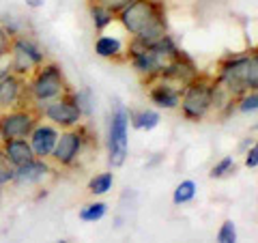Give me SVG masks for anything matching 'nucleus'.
Wrapping results in <instances>:
<instances>
[{
    "instance_id": "f257e3e1",
    "label": "nucleus",
    "mask_w": 258,
    "mask_h": 243,
    "mask_svg": "<svg viewBox=\"0 0 258 243\" xmlns=\"http://www.w3.org/2000/svg\"><path fill=\"white\" fill-rule=\"evenodd\" d=\"M116 24L132 39H140L149 45L168 35L166 7L161 0H134L116 13Z\"/></svg>"
},
{
    "instance_id": "f03ea898",
    "label": "nucleus",
    "mask_w": 258,
    "mask_h": 243,
    "mask_svg": "<svg viewBox=\"0 0 258 243\" xmlns=\"http://www.w3.org/2000/svg\"><path fill=\"white\" fill-rule=\"evenodd\" d=\"M213 80L232 99L247 91H258V54L254 50L226 54L217 63Z\"/></svg>"
},
{
    "instance_id": "7ed1b4c3",
    "label": "nucleus",
    "mask_w": 258,
    "mask_h": 243,
    "mask_svg": "<svg viewBox=\"0 0 258 243\" xmlns=\"http://www.w3.org/2000/svg\"><path fill=\"white\" fill-rule=\"evenodd\" d=\"M26 91H28L30 108H35L39 112L45 103L67 95L71 91V86L67 82V78H64V71L60 65L56 60H45L35 74L26 78Z\"/></svg>"
},
{
    "instance_id": "20e7f679",
    "label": "nucleus",
    "mask_w": 258,
    "mask_h": 243,
    "mask_svg": "<svg viewBox=\"0 0 258 243\" xmlns=\"http://www.w3.org/2000/svg\"><path fill=\"white\" fill-rule=\"evenodd\" d=\"M213 95H215V82L213 76L198 74L196 78L181 88V101L179 110L181 116L189 123H200L213 112Z\"/></svg>"
},
{
    "instance_id": "39448f33",
    "label": "nucleus",
    "mask_w": 258,
    "mask_h": 243,
    "mask_svg": "<svg viewBox=\"0 0 258 243\" xmlns=\"http://www.w3.org/2000/svg\"><path fill=\"white\" fill-rule=\"evenodd\" d=\"M108 164L110 168H123L129 157V110L118 99L112 103L108 116Z\"/></svg>"
},
{
    "instance_id": "423d86ee",
    "label": "nucleus",
    "mask_w": 258,
    "mask_h": 243,
    "mask_svg": "<svg viewBox=\"0 0 258 243\" xmlns=\"http://www.w3.org/2000/svg\"><path fill=\"white\" fill-rule=\"evenodd\" d=\"M11 71L20 78H30L47 60V54L30 35H20L11 39L9 47Z\"/></svg>"
},
{
    "instance_id": "0eeeda50",
    "label": "nucleus",
    "mask_w": 258,
    "mask_h": 243,
    "mask_svg": "<svg viewBox=\"0 0 258 243\" xmlns=\"http://www.w3.org/2000/svg\"><path fill=\"white\" fill-rule=\"evenodd\" d=\"M88 140H91V134H88V127L82 123L74 129H62L58 140H56V147L52 151V166L56 168H74L82 153L86 149Z\"/></svg>"
},
{
    "instance_id": "6e6552de",
    "label": "nucleus",
    "mask_w": 258,
    "mask_h": 243,
    "mask_svg": "<svg viewBox=\"0 0 258 243\" xmlns=\"http://www.w3.org/2000/svg\"><path fill=\"white\" fill-rule=\"evenodd\" d=\"M39 112L35 108H13L0 112V142L28 138L32 127L39 123Z\"/></svg>"
},
{
    "instance_id": "1a4fd4ad",
    "label": "nucleus",
    "mask_w": 258,
    "mask_h": 243,
    "mask_svg": "<svg viewBox=\"0 0 258 243\" xmlns=\"http://www.w3.org/2000/svg\"><path fill=\"white\" fill-rule=\"evenodd\" d=\"M39 116L47 120L50 125L58 127L60 132L62 129H74L78 125H82V120H84V116L80 114V110L76 106V101L71 99V91L67 95L58 97V99L45 103V106L39 110Z\"/></svg>"
},
{
    "instance_id": "9d476101",
    "label": "nucleus",
    "mask_w": 258,
    "mask_h": 243,
    "mask_svg": "<svg viewBox=\"0 0 258 243\" xmlns=\"http://www.w3.org/2000/svg\"><path fill=\"white\" fill-rule=\"evenodd\" d=\"M54 174V166L50 159H30L24 166L15 168V176H13V185L18 188H35V185H43L47 179H52Z\"/></svg>"
},
{
    "instance_id": "9b49d317",
    "label": "nucleus",
    "mask_w": 258,
    "mask_h": 243,
    "mask_svg": "<svg viewBox=\"0 0 258 243\" xmlns=\"http://www.w3.org/2000/svg\"><path fill=\"white\" fill-rule=\"evenodd\" d=\"M147 95L149 101L153 103L155 110H179V101H181V86L170 82V80L157 78L153 82L147 84Z\"/></svg>"
},
{
    "instance_id": "f8f14e48",
    "label": "nucleus",
    "mask_w": 258,
    "mask_h": 243,
    "mask_svg": "<svg viewBox=\"0 0 258 243\" xmlns=\"http://www.w3.org/2000/svg\"><path fill=\"white\" fill-rule=\"evenodd\" d=\"M60 136V129L50 125L47 120L39 118V123L32 127V132L28 136V144L32 153H35V157L39 159H50L52 157V151L56 147V140H58Z\"/></svg>"
},
{
    "instance_id": "ddd939ff",
    "label": "nucleus",
    "mask_w": 258,
    "mask_h": 243,
    "mask_svg": "<svg viewBox=\"0 0 258 243\" xmlns=\"http://www.w3.org/2000/svg\"><path fill=\"white\" fill-rule=\"evenodd\" d=\"M28 91H26V78H20L11 74L0 82V112L13 110V108H28Z\"/></svg>"
},
{
    "instance_id": "4468645a",
    "label": "nucleus",
    "mask_w": 258,
    "mask_h": 243,
    "mask_svg": "<svg viewBox=\"0 0 258 243\" xmlns=\"http://www.w3.org/2000/svg\"><path fill=\"white\" fill-rule=\"evenodd\" d=\"M198 74H200V71H198L196 60H194L187 52H183V50H181V52L170 60V65H168V67L161 71V76H159V78L170 80V82L179 84V86L183 88L187 82H191V80L196 78Z\"/></svg>"
},
{
    "instance_id": "2eb2a0df",
    "label": "nucleus",
    "mask_w": 258,
    "mask_h": 243,
    "mask_svg": "<svg viewBox=\"0 0 258 243\" xmlns=\"http://www.w3.org/2000/svg\"><path fill=\"white\" fill-rule=\"evenodd\" d=\"M95 54L106 60H123L125 58V41L116 35H108V32H99L95 39Z\"/></svg>"
},
{
    "instance_id": "dca6fc26",
    "label": "nucleus",
    "mask_w": 258,
    "mask_h": 243,
    "mask_svg": "<svg viewBox=\"0 0 258 243\" xmlns=\"http://www.w3.org/2000/svg\"><path fill=\"white\" fill-rule=\"evenodd\" d=\"M0 149H3L5 157L9 159V164L13 168H20L26 164V161L35 159V153H32L30 144H28V138H15V140L0 142Z\"/></svg>"
},
{
    "instance_id": "f3484780",
    "label": "nucleus",
    "mask_w": 258,
    "mask_h": 243,
    "mask_svg": "<svg viewBox=\"0 0 258 243\" xmlns=\"http://www.w3.org/2000/svg\"><path fill=\"white\" fill-rule=\"evenodd\" d=\"M161 123V114L155 108H142V110H129V125L142 132H153Z\"/></svg>"
},
{
    "instance_id": "a211bd4d",
    "label": "nucleus",
    "mask_w": 258,
    "mask_h": 243,
    "mask_svg": "<svg viewBox=\"0 0 258 243\" xmlns=\"http://www.w3.org/2000/svg\"><path fill=\"white\" fill-rule=\"evenodd\" d=\"M88 15H91V22H93V28L97 32H106L112 24H116V13H112L106 7L91 3L88 5Z\"/></svg>"
},
{
    "instance_id": "6ab92c4d",
    "label": "nucleus",
    "mask_w": 258,
    "mask_h": 243,
    "mask_svg": "<svg viewBox=\"0 0 258 243\" xmlns=\"http://www.w3.org/2000/svg\"><path fill=\"white\" fill-rule=\"evenodd\" d=\"M108 215V205L103 200H93V202H86V205L80 207L78 217L82 220L84 224H95V222H101L103 217Z\"/></svg>"
},
{
    "instance_id": "aec40b11",
    "label": "nucleus",
    "mask_w": 258,
    "mask_h": 243,
    "mask_svg": "<svg viewBox=\"0 0 258 243\" xmlns=\"http://www.w3.org/2000/svg\"><path fill=\"white\" fill-rule=\"evenodd\" d=\"M112 188H114V172H99V174H95V176H91V181H88V185H86L88 194L95 196V198L106 196V194L112 192Z\"/></svg>"
},
{
    "instance_id": "412c9836",
    "label": "nucleus",
    "mask_w": 258,
    "mask_h": 243,
    "mask_svg": "<svg viewBox=\"0 0 258 243\" xmlns=\"http://www.w3.org/2000/svg\"><path fill=\"white\" fill-rule=\"evenodd\" d=\"M71 99L76 101L80 114L84 118H91L95 114V93L88 86H82L78 91H71Z\"/></svg>"
},
{
    "instance_id": "4be33fe9",
    "label": "nucleus",
    "mask_w": 258,
    "mask_h": 243,
    "mask_svg": "<svg viewBox=\"0 0 258 243\" xmlns=\"http://www.w3.org/2000/svg\"><path fill=\"white\" fill-rule=\"evenodd\" d=\"M235 172H237V159H235V155H224L222 159H217L215 164L211 166V170H209V179L222 181V179H228V176H232Z\"/></svg>"
},
{
    "instance_id": "5701e85b",
    "label": "nucleus",
    "mask_w": 258,
    "mask_h": 243,
    "mask_svg": "<svg viewBox=\"0 0 258 243\" xmlns=\"http://www.w3.org/2000/svg\"><path fill=\"white\" fill-rule=\"evenodd\" d=\"M196 194H198V185H196V181L183 179V181L174 188V192H172V205H174V207L189 205V202L196 198Z\"/></svg>"
},
{
    "instance_id": "b1692460",
    "label": "nucleus",
    "mask_w": 258,
    "mask_h": 243,
    "mask_svg": "<svg viewBox=\"0 0 258 243\" xmlns=\"http://www.w3.org/2000/svg\"><path fill=\"white\" fill-rule=\"evenodd\" d=\"M235 110L241 114H256L258 112V91H247L235 99Z\"/></svg>"
},
{
    "instance_id": "393cba45",
    "label": "nucleus",
    "mask_w": 258,
    "mask_h": 243,
    "mask_svg": "<svg viewBox=\"0 0 258 243\" xmlns=\"http://www.w3.org/2000/svg\"><path fill=\"white\" fill-rule=\"evenodd\" d=\"M237 241H239L237 224L232 220H224L220 224V230L215 234V243H237Z\"/></svg>"
},
{
    "instance_id": "a878e982",
    "label": "nucleus",
    "mask_w": 258,
    "mask_h": 243,
    "mask_svg": "<svg viewBox=\"0 0 258 243\" xmlns=\"http://www.w3.org/2000/svg\"><path fill=\"white\" fill-rule=\"evenodd\" d=\"M13 176H15V168L9 164V159L5 157L3 149H0V185H13Z\"/></svg>"
},
{
    "instance_id": "bb28decb",
    "label": "nucleus",
    "mask_w": 258,
    "mask_h": 243,
    "mask_svg": "<svg viewBox=\"0 0 258 243\" xmlns=\"http://www.w3.org/2000/svg\"><path fill=\"white\" fill-rule=\"evenodd\" d=\"M243 164H245L247 170H256L258 168V147H256V142L249 144V147L243 151Z\"/></svg>"
},
{
    "instance_id": "cd10ccee",
    "label": "nucleus",
    "mask_w": 258,
    "mask_h": 243,
    "mask_svg": "<svg viewBox=\"0 0 258 243\" xmlns=\"http://www.w3.org/2000/svg\"><path fill=\"white\" fill-rule=\"evenodd\" d=\"M5 26V30L9 32L11 37H20V35H26V32H24V24L18 20V18H7V20H3L0 22Z\"/></svg>"
},
{
    "instance_id": "c85d7f7f",
    "label": "nucleus",
    "mask_w": 258,
    "mask_h": 243,
    "mask_svg": "<svg viewBox=\"0 0 258 243\" xmlns=\"http://www.w3.org/2000/svg\"><path fill=\"white\" fill-rule=\"evenodd\" d=\"M91 3L106 7V9H110L112 13H118V11H123L129 3H134V0H91Z\"/></svg>"
},
{
    "instance_id": "c756f323",
    "label": "nucleus",
    "mask_w": 258,
    "mask_h": 243,
    "mask_svg": "<svg viewBox=\"0 0 258 243\" xmlns=\"http://www.w3.org/2000/svg\"><path fill=\"white\" fill-rule=\"evenodd\" d=\"M11 35L5 30V26L0 24V56H9V47H11Z\"/></svg>"
},
{
    "instance_id": "7c9ffc66",
    "label": "nucleus",
    "mask_w": 258,
    "mask_h": 243,
    "mask_svg": "<svg viewBox=\"0 0 258 243\" xmlns=\"http://www.w3.org/2000/svg\"><path fill=\"white\" fill-rule=\"evenodd\" d=\"M13 74L11 71V60L9 56H0V82H3L5 78H9Z\"/></svg>"
},
{
    "instance_id": "2f4dec72",
    "label": "nucleus",
    "mask_w": 258,
    "mask_h": 243,
    "mask_svg": "<svg viewBox=\"0 0 258 243\" xmlns=\"http://www.w3.org/2000/svg\"><path fill=\"white\" fill-rule=\"evenodd\" d=\"M24 3H26L28 9H32V11H39V9H43L45 0H24Z\"/></svg>"
},
{
    "instance_id": "473e14b6",
    "label": "nucleus",
    "mask_w": 258,
    "mask_h": 243,
    "mask_svg": "<svg viewBox=\"0 0 258 243\" xmlns=\"http://www.w3.org/2000/svg\"><path fill=\"white\" fill-rule=\"evenodd\" d=\"M161 159H164V155H161V153H153V157L147 161V168H151V166H157Z\"/></svg>"
},
{
    "instance_id": "72a5a7b5",
    "label": "nucleus",
    "mask_w": 258,
    "mask_h": 243,
    "mask_svg": "<svg viewBox=\"0 0 258 243\" xmlns=\"http://www.w3.org/2000/svg\"><path fill=\"white\" fill-rule=\"evenodd\" d=\"M47 194H50V192H47L45 188H41V192H39V194H37V196H35V198H37V200H41V198H45V196H47Z\"/></svg>"
},
{
    "instance_id": "f704fd0d",
    "label": "nucleus",
    "mask_w": 258,
    "mask_h": 243,
    "mask_svg": "<svg viewBox=\"0 0 258 243\" xmlns=\"http://www.w3.org/2000/svg\"><path fill=\"white\" fill-rule=\"evenodd\" d=\"M3 198H5V185H0V202H3Z\"/></svg>"
},
{
    "instance_id": "c9c22d12",
    "label": "nucleus",
    "mask_w": 258,
    "mask_h": 243,
    "mask_svg": "<svg viewBox=\"0 0 258 243\" xmlns=\"http://www.w3.org/2000/svg\"><path fill=\"white\" fill-rule=\"evenodd\" d=\"M54 243H69L67 239H58V241H54Z\"/></svg>"
}]
</instances>
